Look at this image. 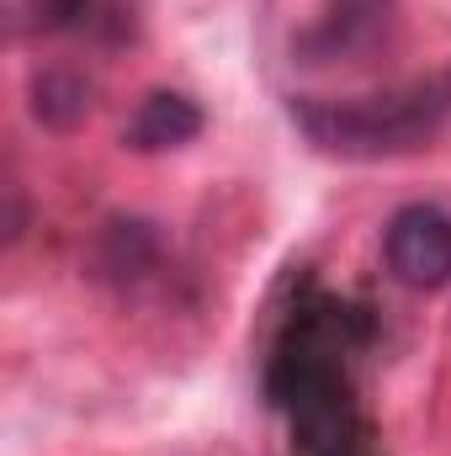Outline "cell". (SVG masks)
Segmentation results:
<instances>
[{
	"mask_svg": "<svg viewBox=\"0 0 451 456\" xmlns=\"http://www.w3.org/2000/svg\"><path fill=\"white\" fill-rule=\"evenodd\" d=\"M377 324L361 303L298 281L292 308L266 355V403L287 419L292 456H372V425L356 387V361Z\"/></svg>",
	"mask_w": 451,
	"mask_h": 456,
	"instance_id": "obj_1",
	"label": "cell"
},
{
	"mask_svg": "<svg viewBox=\"0 0 451 456\" xmlns=\"http://www.w3.org/2000/svg\"><path fill=\"white\" fill-rule=\"evenodd\" d=\"M292 122L314 149L340 159L409 154L447 133L451 69L388 86V91H366V96H292Z\"/></svg>",
	"mask_w": 451,
	"mask_h": 456,
	"instance_id": "obj_2",
	"label": "cell"
},
{
	"mask_svg": "<svg viewBox=\"0 0 451 456\" xmlns=\"http://www.w3.org/2000/svg\"><path fill=\"white\" fill-rule=\"evenodd\" d=\"M382 265L409 292L451 287V213L436 202H409L382 228Z\"/></svg>",
	"mask_w": 451,
	"mask_h": 456,
	"instance_id": "obj_3",
	"label": "cell"
},
{
	"mask_svg": "<svg viewBox=\"0 0 451 456\" xmlns=\"http://www.w3.org/2000/svg\"><path fill=\"white\" fill-rule=\"evenodd\" d=\"M393 16H398V0H324L319 21L298 37V59L303 64H356L377 53Z\"/></svg>",
	"mask_w": 451,
	"mask_h": 456,
	"instance_id": "obj_4",
	"label": "cell"
},
{
	"mask_svg": "<svg viewBox=\"0 0 451 456\" xmlns=\"http://www.w3.org/2000/svg\"><path fill=\"white\" fill-rule=\"evenodd\" d=\"M202 127H208V117H202V107L186 91H149L133 107V117H127L122 143L133 154H170V149L192 143Z\"/></svg>",
	"mask_w": 451,
	"mask_h": 456,
	"instance_id": "obj_5",
	"label": "cell"
},
{
	"mask_svg": "<svg viewBox=\"0 0 451 456\" xmlns=\"http://www.w3.org/2000/svg\"><path fill=\"white\" fill-rule=\"evenodd\" d=\"M160 260V233L144 218H112L96 239V271L112 281H138Z\"/></svg>",
	"mask_w": 451,
	"mask_h": 456,
	"instance_id": "obj_6",
	"label": "cell"
},
{
	"mask_svg": "<svg viewBox=\"0 0 451 456\" xmlns=\"http://www.w3.org/2000/svg\"><path fill=\"white\" fill-rule=\"evenodd\" d=\"M32 112H37V122H48L59 133L86 122V112H91V80L80 69H59V64L32 75Z\"/></svg>",
	"mask_w": 451,
	"mask_h": 456,
	"instance_id": "obj_7",
	"label": "cell"
},
{
	"mask_svg": "<svg viewBox=\"0 0 451 456\" xmlns=\"http://www.w3.org/2000/svg\"><path fill=\"white\" fill-rule=\"evenodd\" d=\"M102 21V0H32L37 32H86Z\"/></svg>",
	"mask_w": 451,
	"mask_h": 456,
	"instance_id": "obj_8",
	"label": "cell"
}]
</instances>
